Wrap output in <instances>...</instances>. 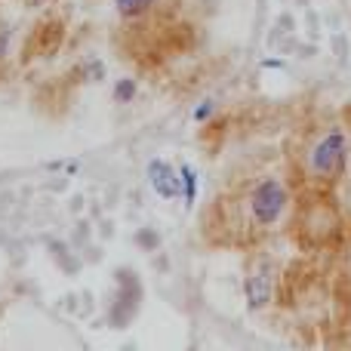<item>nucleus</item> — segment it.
Masks as SVG:
<instances>
[{
	"instance_id": "obj_2",
	"label": "nucleus",
	"mask_w": 351,
	"mask_h": 351,
	"mask_svg": "<svg viewBox=\"0 0 351 351\" xmlns=\"http://www.w3.org/2000/svg\"><path fill=\"white\" fill-rule=\"evenodd\" d=\"M348 154V142L339 130H330L327 136L317 139V145L311 148V173L321 176V179H333L342 170Z\"/></svg>"
},
{
	"instance_id": "obj_10",
	"label": "nucleus",
	"mask_w": 351,
	"mask_h": 351,
	"mask_svg": "<svg viewBox=\"0 0 351 351\" xmlns=\"http://www.w3.org/2000/svg\"><path fill=\"white\" fill-rule=\"evenodd\" d=\"M47 3H53V0H25V6H31V10H40Z\"/></svg>"
},
{
	"instance_id": "obj_3",
	"label": "nucleus",
	"mask_w": 351,
	"mask_h": 351,
	"mask_svg": "<svg viewBox=\"0 0 351 351\" xmlns=\"http://www.w3.org/2000/svg\"><path fill=\"white\" fill-rule=\"evenodd\" d=\"M148 179H152V188L160 194V197L173 200V197L182 194L179 173H176L170 164H164V160H152V167H148Z\"/></svg>"
},
{
	"instance_id": "obj_9",
	"label": "nucleus",
	"mask_w": 351,
	"mask_h": 351,
	"mask_svg": "<svg viewBox=\"0 0 351 351\" xmlns=\"http://www.w3.org/2000/svg\"><path fill=\"white\" fill-rule=\"evenodd\" d=\"M213 114V102H200V108L194 111V121H206Z\"/></svg>"
},
{
	"instance_id": "obj_7",
	"label": "nucleus",
	"mask_w": 351,
	"mask_h": 351,
	"mask_svg": "<svg viewBox=\"0 0 351 351\" xmlns=\"http://www.w3.org/2000/svg\"><path fill=\"white\" fill-rule=\"evenodd\" d=\"M133 96H136V80H121V84L114 86V99L117 102H133Z\"/></svg>"
},
{
	"instance_id": "obj_1",
	"label": "nucleus",
	"mask_w": 351,
	"mask_h": 351,
	"mask_svg": "<svg viewBox=\"0 0 351 351\" xmlns=\"http://www.w3.org/2000/svg\"><path fill=\"white\" fill-rule=\"evenodd\" d=\"M284 206H287V188L278 179H262L250 194V213H253V219L262 228L278 222Z\"/></svg>"
},
{
	"instance_id": "obj_8",
	"label": "nucleus",
	"mask_w": 351,
	"mask_h": 351,
	"mask_svg": "<svg viewBox=\"0 0 351 351\" xmlns=\"http://www.w3.org/2000/svg\"><path fill=\"white\" fill-rule=\"evenodd\" d=\"M10 37H12V31H10V25L6 22H0V62L10 56Z\"/></svg>"
},
{
	"instance_id": "obj_4",
	"label": "nucleus",
	"mask_w": 351,
	"mask_h": 351,
	"mask_svg": "<svg viewBox=\"0 0 351 351\" xmlns=\"http://www.w3.org/2000/svg\"><path fill=\"white\" fill-rule=\"evenodd\" d=\"M271 299V278L265 271H256L247 278V302L250 308H262Z\"/></svg>"
},
{
	"instance_id": "obj_5",
	"label": "nucleus",
	"mask_w": 351,
	"mask_h": 351,
	"mask_svg": "<svg viewBox=\"0 0 351 351\" xmlns=\"http://www.w3.org/2000/svg\"><path fill=\"white\" fill-rule=\"evenodd\" d=\"M154 6V0H117V12L123 19H136V16H145L148 10Z\"/></svg>"
},
{
	"instance_id": "obj_6",
	"label": "nucleus",
	"mask_w": 351,
	"mask_h": 351,
	"mask_svg": "<svg viewBox=\"0 0 351 351\" xmlns=\"http://www.w3.org/2000/svg\"><path fill=\"white\" fill-rule=\"evenodd\" d=\"M179 185H182V197L191 204V200H194V188H197V176H194L191 167H182V170H179Z\"/></svg>"
}]
</instances>
